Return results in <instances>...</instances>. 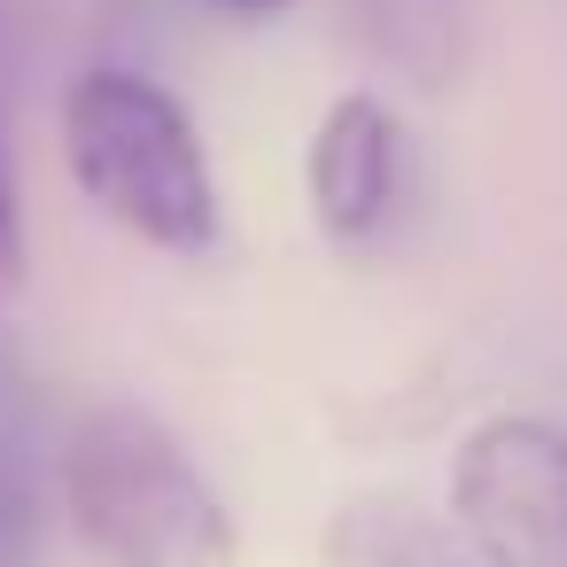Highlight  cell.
I'll list each match as a JSON object with an SVG mask.
<instances>
[{"label": "cell", "mask_w": 567, "mask_h": 567, "mask_svg": "<svg viewBox=\"0 0 567 567\" xmlns=\"http://www.w3.org/2000/svg\"><path fill=\"white\" fill-rule=\"evenodd\" d=\"M55 148L71 187L86 195L94 218L133 234L156 257H210L226 241V203L218 172L203 148L195 110L133 71V63H86L63 79L55 102Z\"/></svg>", "instance_id": "cell-1"}, {"label": "cell", "mask_w": 567, "mask_h": 567, "mask_svg": "<svg viewBox=\"0 0 567 567\" xmlns=\"http://www.w3.org/2000/svg\"><path fill=\"white\" fill-rule=\"evenodd\" d=\"M55 505L94 567H234L241 528L203 458L141 404H94L55 443Z\"/></svg>", "instance_id": "cell-2"}, {"label": "cell", "mask_w": 567, "mask_h": 567, "mask_svg": "<svg viewBox=\"0 0 567 567\" xmlns=\"http://www.w3.org/2000/svg\"><path fill=\"white\" fill-rule=\"evenodd\" d=\"M451 520L489 567H567V420H474L451 451Z\"/></svg>", "instance_id": "cell-3"}, {"label": "cell", "mask_w": 567, "mask_h": 567, "mask_svg": "<svg viewBox=\"0 0 567 567\" xmlns=\"http://www.w3.org/2000/svg\"><path fill=\"white\" fill-rule=\"evenodd\" d=\"M412 187V125L381 94H334L303 141V203L334 249H365L396 226Z\"/></svg>", "instance_id": "cell-4"}, {"label": "cell", "mask_w": 567, "mask_h": 567, "mask_svg": "<svg viewBox=\"0 0 567 567\" xmlns=\"http://www.w3.org/2000/svg\"><path fill=\"white\" fill-rule=\"evenodd\" d=\"M327 567H489L451 505H420L404 489H358L327 513Z\"/></svg>", "instance_id": "cell-5"}, {"label": "cell", "mask_w": 567, "mask_h": 567, "mask_svg": "<svg viewBox=\"0 0 567 567\" xmlns=\"http://www.w3.org/2000/svg\"><path fill=\"white\" fill-rule=\"evenodd\" d=\"M350 32L381 71H396L420 94H443L466 63V0H342Z\"/></svg>", "instance_id": "cell-6"}, {"label": "cell", "mask_w": 567, "mask_h": 567, "mask_svg": "<svg viewBox=\"0 0 567 567\" xmlns=\"http://www.w3.org/2000/svg\"><path fill=\"white\" fill-rule=\"evenodd\" d=\"M48 443L24 381L0 365V567H32L48 536Z\"/></svg>", "instance_id": "cell-7"}, {"label": "cell", "mask_w": 567, "mask_h": 567, "mask_svg": "<svg viewBox=\"0 0 567 567\" xmlns=\"http://www.w3.org/2000/svg\"><path fill=\"white\" fill-rule=\"evenodd\" d=\"M32 280V241H24V179H17V141L0 110V303H17Z\"/></svg>", "instance_id": "cell-8"}, {"label": "cell", "mask_w": 567, "mask_h": 567, "mask_svg": "<svg viewBox=\"0 0 567 567\" xmlns=\"http://www.w3.org/2000/svg\"><path fill=\"white\" fill-rule=\"evenodd\" d=\"M218 17H288V9H303V0H210Z\"/></svg>", "instance_id": "cell-9"}]
</instances>
